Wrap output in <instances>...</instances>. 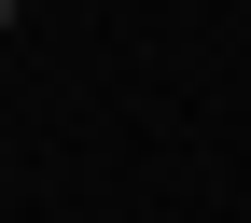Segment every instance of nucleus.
<instances>
[{"label": "nucleus", "mask_w": 251, "mask_h": 223, "mask_svg": "<svg viewBox=\"0 0 251 223\" xmlns=\"http://www.w3.org/2000/svg\"><path fill=\"white\" fill-rule=\"evenodd\" d=\"M14 14H28V0H0V28H14Z\"/></svg>", "instance_id": "1"}]
</instances>
